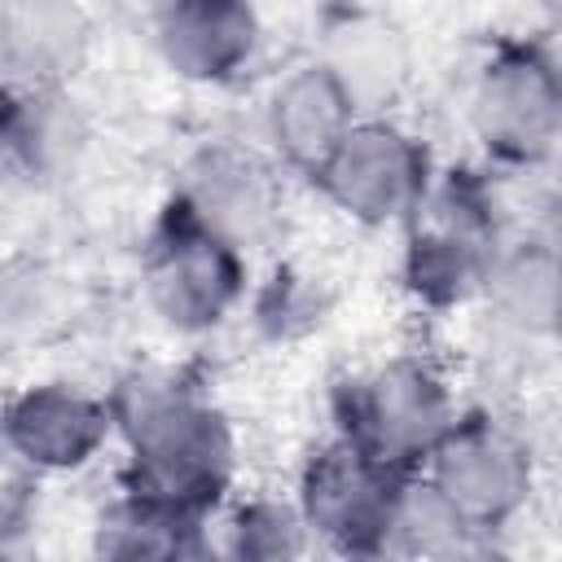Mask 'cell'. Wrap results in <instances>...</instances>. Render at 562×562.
<instances>
[{"mask_svg": "<svg viewBox=\"0 0 562 562\" xmlns=\"http://www.w3.org/2000/svg\"><path fill=\"white\" fill-rule=\"evenodd\" d=\"M70 294L66 281L31 255H13L0 263V356H18L40 347L66 321Z\"/></svg>", "mask_w": 562, "mask_h": 562, "instance_id": "obj_15", "label": "cell"}, {"mask_svg": "<svg viewBox=\"0 0 562 562\" xmlns=\"http://www.w3.org/2000/svg\"><path fill=\"white\" fill-rule=\"evenodd\" d=\"M356 119L360 114L351 97L338 88V79L321 61L299 66L290 79L277 83L268 101V136L277 154L294 171H307V176L321 171V162L334 154V145L347 136Z\"/></svg>", "mask_w": 562, "mask_h": 562, "instance_id": "obj_13", "label": "cell"}, {"mask_svg": "<svg viewBox=\"0 0 562 562\" xmlns=\"http://www.w3.org/2000/svg\"><path fill=\"white\" fill-rule=\"evenodd\" d=\"M101 549L119 558H180L198 553V518L167 514L158 505H145L136 496L123 501V509L101 527Z\"/></svg>", "mask_w": 562, "mask_h": 562, "instance_id": "obj_17", "label": "cell"}, {"mask_svg": "<svg viewBox=\"0 0 562 562\" xmlns=\"http://www.w3.org/2000/svg\"><path fill=\"white\" fill-rule=\"evenodd\" d=\"M110 430H114L110 404L70 382L26 386L0 408L4 448L44 474H66L88 465L110 439Z\"/></svg>", "mask_w": 562, "mask_h": 562, "instance_id": "obj_9", "label": "cell"}, {"mask_svg": "<svg viewBox=\"0 0 562 562\" xmlns=\"http://www.w3.org/2000/svg\"><path fill=\"white\" fill-rule=\"evenodd\" d=\"M483 290L496 303L501 321L522 334H549L558 321V259L549 246L531 241L514 255L496 250Z\"/></svg>", "mask_w": 562, "mask_h": 562, "instance_id": "obj_16", "label": "cell"}, {"mask_svg": "<svg viewBox=\"0 0 562 562\" xmlns=\"http://www.w3.org/2000/svg\"><path fill=\"white\" fill-rule=\"evenodd\" d=\"M408 474L382 465L347 435L321 448L299 483V514L312 536L347 553H386V531Z\"/></svg>", "mask_w": 562, "mask_h": 562, "instance_id": "obj_5", "label": "cell"}, {"mask_svg": "<svg viewBox=\"0 0 562 562\" xmlns=\"http://www.w3.org/2000/svg\"><path fill=\"white\" fill-rule=\"evenodd\" d=\"M342 417H347L342 435L351 443H360L382 465L413 474L422 470L439 435L452 426L457 408L448 382L430 360L395 356L373 373H364L360 382H351Z\"/></svg>", "mask_w": 562, "mask_h": 562, "instance_id": "obj_2", "label": "cell"}, {"mask_svg": "<svg viewBox=\"0 0 562 562\" xmlns=\"http://www.w3.org/2000/svg\"><path fill=\"white\" fill-rule=\"evenodd\" d=\"M145 294L171 329H211L241 294V250L176 211L145 259Z\"/></svg>", "mask_w": 562, "mask_h": 562, "instance_id": "obj_8", "label": "cell"}, {"mask_svg": "<svg viewBox=\"0 0 562 562\" xmlns=\"http://www.w3.org/2000/svg\"><path fill=\"white\" fill-rule=\"evenodd\" d=\"M422 470L474 531L509 522L531 496V452L496 417H452Z\"/></svg>", "mask_w": 562, "mask_h": 562, "instance_id": "obj_4", "label": "cell"}, {"mask_svg": "<svg viewBox=\"0 0 562 562\" xmlns=\"http://www.w3.org/2000/svg\"><path fill=\"white\" fill-rule=\"evenodd\" d=\"M408 220V250H404V272L408 285L443 307L461 303L474 290H483L487 268L496 259V220L479 189L470 184H439L413 202Z\"/></svg>", "mask_w": 562, "mask_h": 562, "instance_id": "obj_3", "label": "cell"}, {"mask_svg": "<svg viewBox=\"0 0 562 562\" xmlns=\"http://www.w3.org/2000/svg\"><path fill=\"white\" fill-rule=\"evenodd\" d=\"M321 66L351 97L356 114H369V110L391 105L404 92L413 57H408L404 31L386 22L382 13H347L329 26Z\"/></svg>", "mask_w": 562, "mask_h": 562, "instance_id": "obj_14", "label": "cell"}, {"mask_svg": "<svg viewBox=\"0 0 562 562\" xmlns=\"http://www.w3.org/2000/svg\"><path fill=\"white\" fill-rule=\"evenodd\" d=\"M176 211L193 220L198 228L246 250L250 241L268 233L277 215V180L268 162H259L250 149L215 145V149H202L184 167Z\"/></svg>", "mask_w": 562, "mask_h": 562, "instance_id": "obj_10", "label": "cell"}, {"mask_svg": "<svg viewBox=\"0 0 562 562\" xmlns=\"http://www.w3.org/2000/svg\"><path fill=\"white\" fill-rule=\"evenodd\" d=\"M158 44L184 79H228L255 48L250 0H162Z\"/></svg>", "mask_w": 562, "mask_h": 562, "instance_id": "obj_12", "label": "cell"}, {"mask_svg": "<svg viewBox=\"0 0 562 562\" xmlns=\"http://www.w3.org/2000/svg\"><path fill=\"white\" fill-rule=\"evenodd\" d=\"M307 522L299 505L246 501L228 522V549L241 558H294L307 549Z\"/></svg>", "mask_w": 562, "mask_h": 562, "instance_id": "obj_18", "label": "cell"}, {"mask_svg": "<svg viewBox=\"0 0 562 562\" xmlns=\"http://www.w3.org/2000/svg\"><path fill=\"white\" fill-rule=\"evenodd\" d=\"M312 180L356 224H386L404 220L426 193V154L395 123L356 119Z\"/></svg>", "mask_w": 562, "mask_h": 562, "instance_id": "obj_6", "label": "cell"}, {"mask_svg": "<svg viewBox=\"0 0 562 562\" xmlns=\"http://www.w3.org/2000/svg\"><path fill=\"white\" fill-rule=\"evenodd\" d=\"M92 48V22L79 0H4L0 4V66L22 88H61Z\"/></svg>", "mask_w": 562, "mask_h": 562, "instance_id": "obj_11", "label": "cell"}, {"mask_svg": "<svg viewBox=\"0 0 562 562\" xmlns=\"http://www.w3.org/2000/svg\"><path fill=\"white\" fill-rule=\"evenodd\" d=\"M474 132L479 140L514 167H536L553 154L562 127V92L549 57L536 48L496 53L474 83Z\"/></svg>", "mask_w": 562, "mask_h": 562, "instance_id": "obj_7", "label": "cell"}, {"mask_svg": "<svg viewBox=\"0 0 562 562\" xmlns=\"http://www.w3.org/2000/svg\"><path fill=\"white\" fill-rule=\"evenodd\" d=\"M127 443V496L180 518H202L233 479L228 422L167 373H136L110 400Z\"/></svg>", "mask_w": 562, "mask_h": 562, "instance_id": "obj_1", "label": "cell"}]
</instances>
